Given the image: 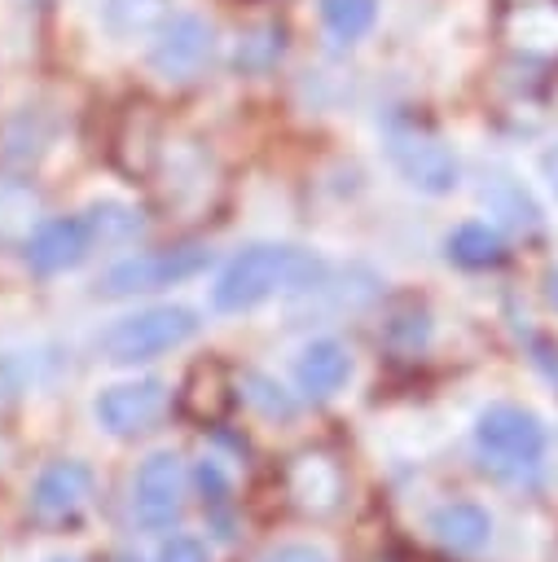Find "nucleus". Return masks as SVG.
Segmentation results:
<instances>
[{
  "mask_svg": "<svg viewBox=\"0 0 558 562\" xmlns=\"http://www.w3.org/2000/svg\"><path fill=\"white\" fill-rule=\"evenodd\" d=\"M57 562H70V558H57Z\"/></svg>",
  "mask_w": 558,
  "mask_h": 562,
  "instance_id": "nucleus-26",
  "label": "nucleus"
},
{
  "mask_svg": "<svg viewBox=\"0 0 558 562\" xmlns=\"http://www.w3.org/2000/svg\"><path fill=\"white\" fill-rule=\"evenodd\" d=\"M158 562H211V558H207V549H202L193 536H171V540L163 544Z\"/></svg>",
  "mask_w": 558,
  "mask_h": 562,
  "instance_id": "nucleus-22",
  "label": "nucleus"
},
{
  "mask_svg": "<svg viewBox=\"0 0 558 562\" xmlns=\"http://www.w3.org/2000/svg\"><path fill=\"white\" fill-rule=\"evenodd\" d=\"M92 228L83 215H53V220H40L31 228V237L22 241V255H26V268L40 272V277H57L66 268H79L92 250Z\"/></svg>",
  "mask_w": 558,
  "mask_h": 562,
  "instance_id": "nucleus-9",
  "label": "nucleus"
},
{
  "mask_svg": "<svg viewBox=\"0 0 558 562\" xmlns=\"http://www.w3.org/2000/svg\"><path fill=\"white\" fill-rule=\"evenodd\" d=\"M475 439L483 448V457L505 461V465H532L545 452V426L536 413L518 408V404H492L479 413L475 422Z\"/></svg>",
  "mask_w": 558,
  "mask_h": 562,
  "instance_id": "nucleus-6",
  "label": "nucleus"
},
{
  "mask_svg": "<svg viewBox=\"0 0 558 562\" xmlns=\"http://www.w3.org/2000/svg\"><path fill=\"white\" fill-rule=\"evenodd\" d=\"M193 483H198V492H202V509H211V514H224V509H228V479L220 474L215 461H198Z\"/></svg>",
  "mask_w": 558,
  "mask_h": 562,
  "instance_id": "nucleus-20",
  "label": "nucleus"
},
{
  "mask_svg": "<svg viewBox=\"0 0 558 562\" xmlns=\"http://www.w3.org/2000/svg\"><path fill=\"white\" fill-rule=\"evenodd\" d=\"M215 53V31L198 13H171L149 44V70L167 83H189L211 66Z\"/></svg>",
  "mask_w": 558,
  "mask_h": 562,
  "instance_id": "nucleus-4",
  "label": "nucleus"
},
{
  "mask_svg": "<svg viewBox=\"0 0 558 562\" xmlns=\"http://www.w3.org/2000/svg\"><path fill=\"white\" fill-rule=\"evenodd\" d=\"M193 334H198L193 307L158 303V307L110 321L97 334V356L110 360V364H141V360H154V356H167V351L185 347Z\"/></svg>",
  "mask_w": 558,
  "mask_h": 562,
  "instance_id": "nucleus-2",
  "label": "nucleus"
},
{
  "mask_svg": "<svg viewBox=\"0 0 558 562\" xmlns=\"http://www.w3.org/2000/svg\"><path fill=\"white\" fill-rule=\"evenodd\" d=\"M211 263V250L202 241H180V246H163V250H141V255H127L119 263H110L97 281L101 294L110 299H127V294H149V290H163V285H176V281H189L198 277L202 268Z\"/></svg>",
  "mask_w": 558,
  "mask_h": 562,
  "instance_id": "nucleus-3",
  "label": "nucleus"
},
{
  "mask_svg": "<svg viewBox=\"0 0 558 562\" xmlns=\"http://www.w3.org/2000/svg\"><path fill=\"white\" fill-rule=\"evenodd\" d=\"M281 53H286V26L281 22H259L237 40L233 66L242 75H264V70H272L281 61Z\"/></svg>",
  "mask_w": 558,
  "mask_h": 562,
  "instance_id": "nucleus-15",
  "label": "nucleus"
},
{
  "mask_svg": "<svg viewBox=\"0 0 558 562\" xmlns=\"http://www.w3.org/2000/svg\"><path fill=\"white\" fill-rule=\"evenodd\" d=\"M185 505V474L176 452H149L132 474V514L145 531H167Z\"/></svg>",
  "mask_w": 558,
  "mask_h": 562,
  "instance_id": "nucleus-7",
  "label": "nucleus"
},
{
  "mask_svg": "<svg viewBox=\"0 0 558 562\" xmlns=\"http://www.w3.org/2000/svg\"><path fill=\"white\" fill-rule=\"evenodd\" d=\"M448 259L461 263V268H496L505 259V237L492 228V224H457L448 233Z\"/></svg>",
  "mask_w": 558,
  "mask_h": 562,
  "instance_id": "nucleus-14",
  "label": "nucleus"
},
{
  "mask_svg": "<svg viewBox=\"0 0 558 562\" xmlns=\"http://www.w3.org/2000/svg\"><path fill=\"white\" fill-rule=\"evenodd\" d=\"M242 386H250V391H246V400H255V404H259L268 417H290V413H294V404L281 395V386H272L268 378L246 373V378H242Z\"/></svg>",
  "mask_w": 558,
  "mask_h": 562,
  "instance_id": "nucleus-21",
  "label": "nucleus"
},
{
  "mask_svg": "<svg viewBox=\"0 0 558 562\" xmlns=\"http://www.w3.org/2000/svg\"><path fill=\"white\" fill-rule=\"evenodd\" d=\"M294 378H299V391L312 395V400H325L334 391L347 386L351 378V351L338 342V338H312L294 364Z\"/></svg>",
  "mask_w": 558,
  "mask_h": 562,
  "instance_id": "nucleus-12",
  "label": "nucleus"
},
{
  "mask_svg": "<svg viewBox=\"0 0 558 562\" xmlns=\"http://www.w3.org/2000/svg\"><path fill=\"white\" fill-rule=\"evenodd\" d=\"M163 413H167V382H158V378L114 382L92 400V417L101 422V430H110L119 439L154 430Z\"/></svg>",
  "mask_w": 558,
  "mask_h": 562,
  "instance_id": "nucleus-8",
  "label": "nucleus"
},
{
  "mask_svg": "<svg viewBox=\"0 0 558 562\" xmlns=\"http://www.w3.org/2000/svg\"><path fill=\"white\" fill-rule=\"evenodd\" d=\"M431 531L448 553H479L492 536V518H488V509H479L470 501H453L431 514Z\"/></svg>",
  "mask_w": 558,
  "mask_h": 562,
  "instance_id": "nucleus-13",
  "label": "nucleus"
},
{
  "mask_svg": "<svg viewBox=\"0 0 558 562\" xmlns=\"http://www.w3.org/2000/svg\"><path fill=\"white\" fill-rule=\"evenodd\" d=\"M35 228V193L22 180L0 176V241L31 237Z\"/></svg>",
  "mask_w": 558,
  "mask_h": 562,
  "instance_id": "nucleus-17",
  "label": "nucleus"
},
{
  "mask_svg": "<svg viewBox=\"0 0 558 562\" xmlns=\"http://www.w3.org/2000/svg\"><path fill=\"white\" fill-rule=\"evenodd\" d=\"M101 18L110 31L119 35H136V31H158L171 18V0H105Z\"/></svg>",
  "mask_w": 558,
  "mask_h": 562,
  "instance_id": "nucleus-16",
  "label": "nucleus"
},
{
  "mask_svg": "<svg viewBox=\"0 0 558 562\" xmlns=\"http://www.w3.org/2000/svg\"><path fill=\"white\" fill-rule=\"evenodd\" d=\"M321 18L338 40H360L378 22V0H321Z\"/></svg>",
  "mask_w": 558,
  "mask_h": 562,
  "instance_id": "nucleus-19",
  "label": "nucleus"
},
{
  "mask_svg": "<svg viewBox=\"0 0 558 562\" xmlns=\"http://www.w3.org/2000/svg\"><path fill=\"white\" fill-rule=\"evenodd\" d=\"M387 154H391L395 171L422 193H448L461 176L453 149L417 123H391L387 127Z\"/></svg>",
  "mask_w": 558,
  "mask_h": 562,
  "instance_id": "nucleus-5",
  "label": "nucleus"
},
{
  "mask_svg": "<svg viewBox=\"0 0 558 562\" xmlns=\"http://www.w3.org/2000/svg\"><path fill=\"white\" fill-rule=\"evenodd\" d=\"M119 562H141V558H119Z\"/></svg>",
  "mask_w": 558,
  "mask_h": 562,
  "instance_id": "nucleus-25",
  "label": "nucleus"
},
{
  "mask_svg": "<svg viewBox=\"0 0 558 562\" xmlns=\"http://www.w3.org/2000/svg\"><path fill=\"white\" fill-rule=\"evenodd\" d=\"M83 220L92 228V241H101V246H123L141 233V215L123 202H97L83 211Z\"/></svg>",
  "mask_w": 558,
  "mask_h": 562,
  "instance_id": "nucleus-18",
  "label": "nucleus"
},
{
  "mask_svg": "<svg viewBox=\"0 0 558 562\" xmlns=\"http://www.w3.org/2000/svg\"><path fill=\"white\" fill-rule=\"evenodd\" d=\"M321 272L325 268L312 250L255 241L224 263V272L211 285V307L215 312H250L281 290H316Z\"/></svg>",
  "mask_w": 558,
  "mask_h": 562,
  "instance_id": "nucleus-1",
  "label": "nucleus"
},
{
  "mask_svg": "<svg viewBox=\"0 0 558 562\" xmlns=\"http://www.w3.org/2000/svg\"><path fill=\"white\" fill-rule=\"evenodd\" d=\"M286 492L303 514H330L343 501V465L325 452H299L286 465Z\"/></svg>",
  "mask_w": 558,
  "mask_h": 562,
  "instance_id": "nucleus-10",
  "label": "nucleus"
},
{
  "mask_svg": "<svg viewBox=\"0 0 558 562\" xmlns=\"http://www.w3.org/2000/svg\"><path fill=\"white\" fill-rule=\"evenodd\" d=\"M549 303H554V307H558V272H554V277H549Z\"/></svg>",
  "mask_w": 558,
  "mask_h": 562,
  "instance_id": "nucleus-24",
  "label": "nucleus"
},
{
  "mask_svg": "<svg viewBox=\"0 0 558 562\" xmlns=\"http://www.w3.org/2000/svg\"><path fill=\"white\" fill-rule=\"evenodd\" d=\"M259 562H330V558L321 549H312V544H277Z\"/></svg>",
  "mask_w": 558,
  "mask_h": 562,
  "instance_id": "nucleus-23",
  "label": "nucleus"
},
{
  "mask_svg": "<svg viewBox=\"0 0 558 562\" xmlns=\"http://www.w3.org/2000/svg\"><path fill=\"white\" fill-rule=\"evenodd\" d=\"M92 496V470L83 461H53L40 470L31 487V509L40 518H70Z\"/></svg>",
  "mask_w": 558,
  "mask_h": 562,
  "instance_id": "nucleus-11",
  "label": "nucleus"
}]
</instances>
